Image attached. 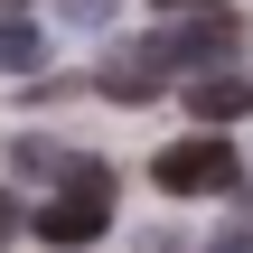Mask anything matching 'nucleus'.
<instances>
[{"label":"nucleus","mask_w":253,"mask_h":253,"mask_svg":"<svg viewBox=\"0 0 253 253\" xmlns=\"http://www.w3.org/2000/svg\"><path fill=\"white\" fill-rule=\"evenodd\" d=\"M103 225H113V188H56V197L38 207V244H47V253L103 244Z\"/></svg>","instance_id":"nucleus-3"},{"label":"nucleus","mask_w":253,"mask_h":253,"mask_svg":"<svg viewBox=\"0 0 253 253\" xmlns=\"http://www.w3.org/2000/svg\"><path fill=\"white\" fill-rule=\"evenodd\" d=\"M84 84H94V94H113V103H150V94H160L169 75H160V66H150V47L131 38V47H122V56H103V66H94Z\"/></svg>","instance_id":"nucleus-5"},{"label":"nucleus","mask_w":253,"mask_h":253,"mask_svg":"<svg viewBox=\"0 0 253 253\" xmlns=\"http://www.w3.org/2000/svg\"><path fill=\"white\" fill-rule=\"evenodd\" d=\"M9 160H19V169H28V178H56V160H66V150H56V141H19V150H9Z\"/></svg>","instance_id":"nucleus-7"},{"label":"nucleus","mask_w":253,"mask_h":253,"mask_svg":"<svg viewBox=\"0 0 253 253\" xmlns=\"http://www.w3.org/2000/svg\"><path fill=\"white\" fill-rule=\"evenodd\" d=\"M0 66H9V75H38V66H47V28H38V19H0Z\"/></svg>","instance_id":"nucleus-6"},{"label":"nucleus","mask_w":253,"mask_h":253,"mask_svg":"<svg viewBox=\"0 0 253 253\" xmlns=\"http://www.w3.org/2000/svg\"><path fill=\"white\" fill-rule=\"evenodd\" d=\"M160 75H216V66H244V19L235 9H207V19H169L160 38H141Z\"/></svg>","instance_id":"nucleus-1"},{"label":"nucleus","mask_w":253,"mask_h":253,"mask_svg":"<svg viewBox=\"0 0 253 253\" xmlns=\"http://www.w3.org/2000/svg\"><path fill=\"white\" fill-rule=\"evenodd\" d=\"M0 9H9V0H0Z\"/></svg>","instance_id":"nucleus-11"},{"label":"nucleus","mask_w":253,"mask_h":253,"mask_svg":"<svg viewBox=\"0 0 253 253\" xmlns=\"http://www.w3.org/2000/svg\"><path fill=\"white\" fill-rule=\"evenodd\" d=\"M207 253H253V216H235V225H225V235H216Z\"/></svg>","instance_id":"nucleus-8"},{"label":"nucleus","mask_w":253,"mask_h":253,"mask_svg":"<svg viewBox=\"0 0 253 253\" xmlns=\"http://www.w3.org/2000/svg\"><path fill=\"white\" fill-rule=\"evenodd\" d=\"M188 113L197 122H235V113H253V66H216V75H188Z\"/></svg>","instance_id":"nucleus-4"},{"label":"nucleus","mask_w":253,"mask_h":253,"mask_svg":"<svg viewBox=\"0 0 253 253\" xmlns=\"http://www.w3.org/2000/svg\"><path fill=\"white\" fill-rule=\"evenodd\" d=\"M150 178L169 188V197H225V188H244V160H235V141L207 122V131H188V141H169L160 160H150Z\"/></svg>","instance_id":"nucleus-2"},{"label":"nucleus","mask_w":253,"mask_h":253,"mask_svg":"<svg viewBox=\"0 0 253 253\" xmlns=\"http://www.w3.org/2000/svg\"><path fill=\"white\" fill-rule=\"evenodd\" d=\"M0 235H19V197L9 188H0Z\"/></svg>","instance_id":"nucleus-10"},{"label":"nucleus","mask_w":253,"mask_h":253,"mask_svg":"<svg viewBox=\"0 0 253 253\" xmlns=\"http://www.w3.org/2000/svg\"><path fill=\"white\" fill-rule=\"evenodd\" d=\"M207 9H225V0H160V19H207Z\"/></svg>","instance_id":"nucleus-9"}]
</instances>
